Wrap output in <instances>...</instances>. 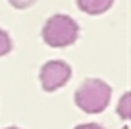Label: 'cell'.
<instances>
[{
	"mask_svg": "<svg viewBox=\"0 0 131 129\" xmlns=\"http://www.w3.org/2000/svg\"><path fill=\"white\" fill-rule=\"evenodd\" d=\"M6 129H19V127H6Z\"/></svg>",
	"mask_w": 131,
	"mask_h": 129,
	"instance_id": "cell-9",
	"label": "cell"
},
{
	"mask_svg": "<svg viewBox=\"0 0 131 129\" xmlns=\"http://www.w3.org/2000/svg\"><path fill=\"white\" fill-rule=\"evenodd\" d=\"M71 77V68L64 60H50L41 69V83L45 91H56L66 85Z\"/></svg>",
	"mask_w": 131,
	"mask_h": 129,
	"instance_id": "cell-3",
	"label": "cell"
},
{
	"mask_svg": "<svg viewBox=\"0 0 131 129\" xmlns=\"http://www.w3.org/2000/svg\"><path fill=\"white\" fill-rule=\"evenodd\" d=\"M10 4H12L14 8H17V10H25L31 4H35V0H10Z\"/></svg>",
	"mask_w": 131,
	"mask_h": 129,
	"instance_id": "cell-7",
	"label": "cell"
},
{
	"mask_svg": "<svg viewBox=\"0 0 131 129\" xmlns=\"http://www.w3.org/2000/svg\"><path fill=\"white\" fill-rule=\"evenodd\" d=\"M112 96L110 85L100 79H87L75 91V104L87 114H100L106 110Z\"/></svg>",
	"mask_w": 131,
	"mask_h": 129,
	"instance_id": "cell-1",
	"label": "cell"
},
{
	"mask_svg": "<svg viewBox=\"0 0 131 129\" xmlns=\"http://www.w3.org/2000/svg\"><path fill=\"white\" fill-rule=\"evenodd\" d=\"M114 0H77L79 10H83L85 14L91 16H98V14H104L106 10L112 8Z\"/></svg>",
	"mask_w": 131,
	"mask_h": 129,
	"instance_id": "cell-4",
	"label": "cell"
},
{
	"mask_svg": "<svg viewBox=\"0 0 131 129\" xmlns=\"http://www.w3.org/2000/svg\"><path fill=\"white\" fill-rule=\"evenodd\" d=\"M75 129H104V127H100L98 123H81V125H77Z\"/></svg>",
	"mask_w": 131,
	"mask_h": 129,
	"instance_id": "cell-8",
	"label": "cell"
},
{
	"mask_svg": "<svg viewBox=\"0 0 131 129\" xmlns=\"http://www.w3.org/2000/svg\"><path fill=\"white\" fill-rule=\"evenodd\" d=\"M79 35V25L75 23L73 17L66 16V14H56L48 17L42 27V39L48 46L54 48H64L70 46L77 40Z\"/></svg>",
	"mask_w": 131,
	"mask_h": 129,
	"instance_id": "cell-2",
	"label": "cell"
},
{
	"mask_svg": "<svg viewBox=\"0 0 131 129\" xmlns=\"http://www.w3.org/2000/svg\"><path fill=\"white\" fill-rule=\"evenodd\" d=\"M10 50H12V39L4 29H0V56L8 54Z\"/></svg>",
	"mask_w": 131,
	"mask_h": 129,
	"instance_id": "cell-6",
	"label": "cell"
},
{
	"mask_svg": "<svg viewBox=\"0 0 131 129\" xmlns=\"http://www.w3.org/2000/svg\"><path fill=\"white\" fill-rule=\"evenodd\" d=\"M118 114L123 120H129L131 117V93H125L122 96V100L118 104Z\"/></svg>",
	"mask_w": 131,
	"mask_h": 129,
	"instance_id": "cell-5",
	"label": "cell"
}]
</instances>
